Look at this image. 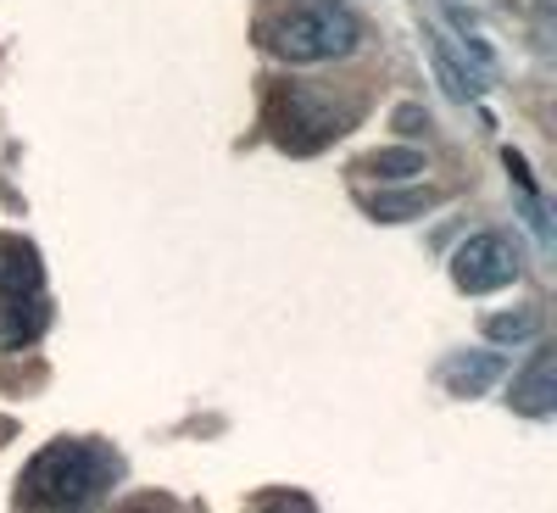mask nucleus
Here are the masks:
<instances>
[{"label": "nucleus", "instance_id": "9b49d317", "mask_svg": "<svg viewBox=\"0 0 557 513\" xmlns=\"http://www.w3.org/2000/svg\"><path fill=\"white\" fill-rule=\"evenodd\" d=\"M396 129H401V134H418V129H430V118L418 112V107H401V112H396Z\"/></svg>", "mask_w": 557, "mask_h": 513}, {"label": "nucleus", "instance_id": "20e7f679", "mask_svg": "<svg viewBox=\"0 0 557 513\" xmlns=\"http://www.w3.org/2000/svg\"><path fill=\"white\" fill-rule=\"evenodd\" d=\"M39 262L23 241H0V313H7V346L39 330Z\"/></svg>", "mask_w": 557, "mask_h": 513}, {"label": "nucleus", "instance_id": "f03ea898", "mask_svg": "<svg viewBox=\"0 0 557 513\" xmlns=\"http://www.w3.org/2000/svg\"><path fill=\"white\" fill-rule=\"evenodd\" d=\"M117 475V457H107L101 447L89 441H57L45 447L34 463H28V497L34 502H89L107 480Z\"/></svg>", "mask_w": 557, "mask_h": 513}, {"label": "nucleus", "instance_id": "7ed1b4c3", "mask_svg": "<svg viewBox=\"0 0 557 513\" xmlns=\"http://www.w3.org/2000/svg\"><path fill=\"white\" fill-rule=\"evenodd\" d=\"M351 107H335V96H323L318 84H285L268 101V129L285 151H318L351 123Z\"/></svg>", "mask_w": 557, "mask_h": 513}, {"label": "nucleus", "instance_id": "1a4fd4ad", "mask_svg": "<svg viewBox=\"0 0 557 513\" xmlns=\"http://www.w3.org/2000/svg\"><path fill=\"white\" fill-rule=\"evenodd\" d=\"M485 335H491L496 346L535 341V335H541V313H535V307H519V313H491V318H485Z\"/></svg>", "mask_w": 557, "mask_h": 513}, {"label": "nucleus", "instance_id": "9d476101", "mask_svg": "<svg viewBox=\"0 0 557 513\" xmlns=\"http://www.w3.org/2000/svg\"><path fill=\"white\" fill-rule=\"evenodd\" d=\"M441 196L435 191H396V196H362V207L374 212L380 223H396V218H418L424 207H435Z\"/></svg>", "mask_w": 557, "mask_h": 513}, {"label": "nucleus", "instance_id": "423d86ee", "mask_svg": "<svg viewBox=\"0 0 557 513\" xmlns=\"http://www.w3.org/2000/svg\"><path fill=\"white\" fill-rule=\"evenodd\" d=\"M507 402H513L519 413H530V418H541V413H552L557 407V352L552 346H541L519 375H513V391H507Z\"/></svg>", "mask_w": 557, "mask_h": 513}, {"label": "nucleus", "instance_id": "6e6552de", "mask_svg": "<svg viewBox=\"0 0 557 513\" xmlns=\"http://www.w3.org/2000/svg\"><path fill=\"white\" fill-rule=\"evenodd\" d=\"M362 173H374L380 184H412V179H424V151H412V146H385L374 157H362Z\"/></svg>", "mask_w": 557, "mask_h": 513}, {"label": "nucleus", "instance_id": "0eeeda50", "mask_svg": "<svg viewBox=\"0 0 557 513\" xmlns=\"http://www.w3.org/2000/svg\"><path fill=\"white\" fill-rule=\"evenodd\" d=\"M502 368H507V357H496V352H469V357H451V363L441 368V380H446L451 396H485V391L502 380Z\"/></svg>", "mask_w": 557, "mask_h": 513}, {"label": "nucleus", "instance_id": "f8f14e48", "mask_svg": "<svg viewBox=\"0 0 557 513\" xmlns=\"http://www.w3.org/2000/svg\"><path fill=\"white\" fill-rule=\"evenodd\" d=\"M541 7H552V0H541Z\"/></svg>", "mask_w": 557, "mask_h": 513}, {"label": "nucleus", "instance_id": "39448f33", "mask_svg": "<svg viewBox=\"0 0 557 513\" xmlns=\"http://www.w3.org/2000/svg\"><path fill=\"white\" fill-rule=\"evenodd\" d=\"M451 279H457V291H469V296L513 285V279H519L513 241H507V235H469L451 252Z\"/></svg>", "mask_w": 557, "mask_h": 513}, {"label": "nucleus", "instance_id": "f257e3e1", "mask_svg": "<svg viewBox=\"0 0 557 513\" xmlns=\"http://www.w3.org/2000/svg\"><path fill=\"white\" fill-rule=\"evenodd\" d=\"M257 34L285 62H335L351 57L362 39L351 7H341V0H285L257 23Z\"/></svg>", "mask_w": 557, "mask_h": 513}]
</instances>
